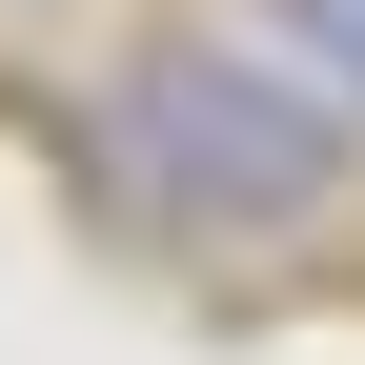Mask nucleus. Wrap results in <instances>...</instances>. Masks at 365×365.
<instances>
[{"label":"nucleus","mask_w":365,"mask_h":365,"mask_svg":"<svg viewBox=\"0 0 365 365\" xmlns=\"http://www.w3.org/2000/svg\"><path fill=\"white\" fill-rule=\"evenodd\" d=\"M304 41H325V61H345V81H365V0H304Z\"/></svg>","instance_id":"f257e3e1"}]
</instances>
